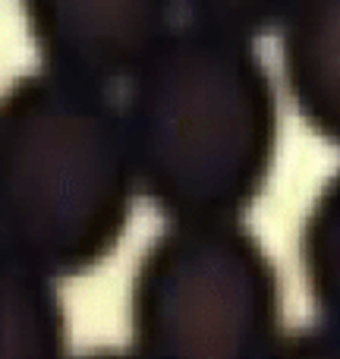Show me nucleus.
<instances>
[{
  "mask_svg": "<svg viewBox=\"0 0 340 359\" xmlns=\"http://www.w3.org/2000/svg\"><path fill=\"white\" fill-rule=\"evenodd\" d=\"M278 32L293 107L315 136L340 145V0H293Z\"/></svg>",
  "mask_w": 340,
  "mask_h": 359,
  "instance_id": "obj_5",
  "label": "nucleus"
},
{
  "mask_svg": "<svg viewBox=\"0 0 340 359\" xmlns=\"http://www.w3.org/2000/svg\"><path fill=\"white\" fill-rule=\"evenodd\" d=\"M0 359H73L57 280L0 246Z\"/></svg>",
  "mask_w": 340,
  "mask_h": 359,
  "instance_id": "obj_6",
  "label": "nucleus"
},
{
  "mask_svg": "<svg viewBox=\"0 0 340 359\" xmlns=\"http://www.w3.org/2000/svg\"><path fill=\"white\" fill-rule=\"evenodd\" d=\"M280 337V278L243 221H170L130 284L139 359H268Z\"/></svg>",
  "mask_w": 340,
  "mask_h": 359,
  "instance_id": "obj_3",
  "label": "nucleus"
},
{
  "mask_svg": "<svg viewBox=\"0 0 340 359\" xmlns=\"http://www.w3.org/2000/svg\"><path fill=\"white\" fill-rule=\"evenodd\" d=\"M293 0H179L186 22L227 32L236 38H252L280 29Z\"/></svg>",
  "mask_w": 340,
  "mask_h": 359,
  "instance_id": "obj_8",
  "label": "nucleus"
},
{
  "mask_svg": "<svg viewBox=\"0 0 340 359\" xmlns=\"http://www.w3.org/2000/svg\"><path fill=\"white\" fill-rule=\"evenodd\" d=\"M139 192L168 221H243L278 155V88L252 41L177 22L120 104Z\"/></svg>",
  "mask_w": 340,
  "mask_h": 359,
  "instance_id": "obj_1",
  "label": "nucleus"
},
{
  "mask_svg": "<svg viewBox=\"0 0 340 359\" xmlns=\"http://www.w3.org/2000/svg\"><path fill=\"white\" fill-rule=\"evenodd\" d=\"M179 0H22L41 69L114 88L145 67L177 25Z\"/></svg>",
  "mask_w": 340,
  "mask_h": 359,
  "instance_id": "obj_4",
  "label": "nucleus"
},
{
  "mask_svg": "<svg viewBox=\"0 0 340 359\" xmlns=\"http://www.w3.org/2000/svg\"><path fill=\"white\" fill-rule=\"evenodd\" d=\"M299 268L318 325L340 337V168L318 186L303 217Z\"/></svg>",
  "mask_w": 340,
  "mask_h": 359,
  "instance_id": "obj_7",
  "label": "nucleus"
},
{
  "mask_svg": "<svg viewBox=\"0 0 340 359\" xmlns=\"http://www.w3.org/2000/svg\"><path fill=\"white\" fill-rule=\"evenodd\" d=\"M268 359H340V337L322 325L287 331L278 337Z\"/></svg>",
  "mask_w": 340,
  "mask_h": 359,
  "instance_id": "obj_9",
  "label": "nucleus"
},
{
  "mask_svg": "<svg viewBox=\"0 0 340 359\" xmlns=\"http://www.w3.org/2000/svg\"><path fill=\"white\" fill-rule=\"evenodd\" d=\"M139 196L120 104L104 88L22 73L0 92V246L54 280L111 259Z\"/></svg>",
  "mask_w": 340,
  "mask_h": 359,
  "instance_id": "obj_2",
  "label": "nucleus"
},
{
  "mask_svg": "<svg viewBox=\"0 0 340 359\" xmlns=\"http://www.w3.org/2000/svg\"><path fill=\"white\" fill-rule=\"evenodd\" d=\"M76 359H139L132 350H95V353L76 356Z\"/></svg>",
  "mask_w": 340,
  "mask_h": 359,
  "instance_id": "obj_10",
  "label": "nucleus"
}]
</instances>
